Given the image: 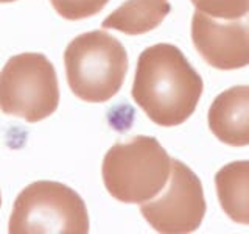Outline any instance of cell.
Here are the masks:
<instances>
[{"label": "cell", "instance_id": "5b68a950", "mask_svg": "<svg viewBox=\"0 0 249 234\" xmlns=\"http://www.w3.org/2000/svg\"><path fill=\"white\" fill-rule=\"evenodd\" d=\"M58 77L41 53H20L8 59L0 72V109L30 123L41 122L56 111Z\"/></svg>", "mask_w": 249, "mask_h": 234}, {"label": "cell", "instance_id": "52a82bcc", "mask_svg": "<svg viewBox=\"0 0 249 234\" xmlns=\"http://www.w3.org/2000/svg\"><path fill=\"white\" fill-rule=\"evenodd\" d=\"M192 39L202 59L215 69L249 66V13L235 20L216 22L196 11L192 18Z\"/></svg>", "mask_w": 249, "mask_h": 234}, {"label": "cell", "instance_id": "8fae6325", "mask_svg": "<svg viewBox=\"0 0 249 234\" xmlns=\"http://www.w3.org/2000/svg\"><path fill=\"white\" fill-rule=\"evenodd\" d=\"M198 11L210 18L235 20L249 13V0H192Z\"/></svg>", "mask_w": 249, "mask_h": 234}, {"label": "cell", "instance_id": "7c38bea8", "mask_svg": "<svg viewBox=\"0 0 249 234\" xmlns=\"http://www.w3.org/2000/svg\"><path fill=\"white\" fill-rule=\"evenodd\" d=\"M61 18L67 20H83L98 14L109 0H50Z\"/></svg>", "mask_w": 249, "mask_h": 234}, {"label": "cell", "instance_id": "277c9868", "mask_svg": "<svg viewBox=\"0 0 249 234\" xmlns=\"http://www.w3.org/2000/svg\"><path fill=\"white\" fill-rule=\"evenodd\" d=\"M8 231L11 234H86L89 233L88 208L69 186L36 181L16 198Z\"/></svg>", "mask_w": 249, "mask_h": 234}, {"label": "cell", "instance_id": "9c48e42d", "mask_svg": "<svg viewBox=\"0 0 249 234\" xmlns=\"http://www.w3.org/2000/svg\"><path fill=\"white\" fill-rule=\"evenodd\" d=\"M220 205L232 222L249 225V161L226 164L215 175Z\"/></svg>", "mask_w": 249, "mask_h": 234}, {"label": "cell", "instance_id": "6da1fadb", "mask_svg": "<svg viewBox=\"0 0 249 234\" xmlns=\"http://www.w3.org/2000/svg\"><path fill=\"white\" fill-rule=\"evenodd\" d=\"M202 89V78L176 45L156 44L140 53L131 94L154 123H184L196 109Z\"/></svg>", "mask_w": 249, "mask_h": 234}, {"label": "cell", "instance_id": "5bb4252c", "mask_svg": "<svg viewBox=\"0 0 249 234\" xmlns=\"http://www.w3.org/2000/svg\"><path fill=\"white\" fill-rule=\"evenodd\" d=\"M0 205H2V195H0Z\"/></svg>", "mask_w": 249, "mask_h": 234}, {"label": "cell", "instance_id": "3957f363", "mask_svg": "<svg viewBox=\"0 0 249 234\" xmlns=\"http://www.w3.org/2000/svg\"><path fill=\"white\" fill-rule=\"evenodd\" d=\"M171 161L158 139L136 136L109 148L101 167L103 183L115 200L142 205L163 191Z\"/></svg>", "mask_w": 249, "mask_h": 234}, {"label": "cell", "instance_id": "8992f818", "mask_svg": "<svg viewBox=\"0 0 249 234\" xmlns=\"http://www.w3.org/2000/svg\"><path fill=\"white\" fill-rule=\"evenodd\" d=\"M151 228L163 234H187L199 228L206 215L204 191L199 178L184 162L171 161V178L160 197L140 205Z\"/></svg>", "mask_w": 249, "mask_h": 234}, {"label": "cell", "instance_id": "4fadbf2b", "mask_svg": "<svg viewBox=\"0 0 249 234\" xmlns=\"http://www.w3.org/2000/svg\"><path fill=\"white\" fill-rule=\"evenodd\" d=\"M11 2H16V0H0V3H11Z\"/></svg>", "mask_w": 249, "mask_h": 234}, {"label": "cell", "instance_id": "ba28073f", "mask_svg": "<svg viewBox=\"0 0 249 234\" xmlns=\"http://www.w3.org/2000/svg\"><path fill=\"white\" fill-rule=\"evenodd\" d=\"M209 128L226 145H249V86H233L212 101Z\"/></svg>", "mask_w": 249, "mask_h": 234}, {"label": "cell", "instance_id": "30bf717a", "mask_svg": "<svg viewBox=\"0 0 249 234\" xmlns=\"http://www.w3.org/2000/svg\"><path fill=\"white\" fill-rule=\"evenodd\" d=\"M171 11L168 0H126L103 20V28H114L137 36L158 28Z\"/></svg>", "mask_w": 249, "mask_h": 234}, {"label": "cell", "instance_id": "7a4b0ae2", "mask_svg": "<svg viewBox=\"0 0 249 234\" xmlns=\"http://www.w3.org/2000/svg\"><path fill=\"white\" fill-rule=\"evenodd\" d=\"M64 64L69 88L88 103H105L122 89L128 72L123 44L105 30L76 36L67 45Z\"/></svg>", "mask_w": 249, "mask_h": 234}]
</instances>
